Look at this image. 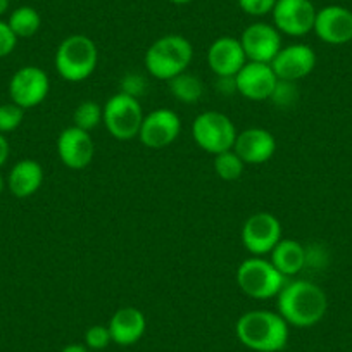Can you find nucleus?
Segmentation results:
<instances>
[{
    "label": "nucleus",
    "mask_w": 352,
    "mask_h": 352,
    "mask_svg": "<svg viewBox=\"0 0 352 352\" xmlns=\"http://www.w3.org/2000/svg\"><path fill=\"white\" fill-rule=\"evenodd\" d=\"M276 299L278 314L289 323V327H314L323 320L328 311L327 294L309 280L287 282Z\"/></svg>",
    "instance_id": "nucleus-1"
},
{
    "label": "nucleus",
    "mask_w": 352,
    "mask_h": 352,
    "mask_svg": "<svg viewBox=\"0 0 352 352\" xmlns=\"http://www.w3.org/2000/svg\"><path fill=\"white\" fill-rule=\"evenodd\" d=\"M235 333L240 344L256 352H280L289 344V323L268 309L247 311L236 320Z\"/></svg>",
    "instance_id": "nucleus-2"
},
{
    "label": "nucleus",
    "mask_w": 352,
    "mask_h": 352,
    "mask_svg": "<svg viewBox=\"0 0 352 352\" xmlns=\"http://www.w3.org/2000/svg\"><path fill=\"white\" fill-rule=\"evenodd\" d=\"M194 59V47L182 35H164L147 49L144 64L148 74L169 81L185 73Z\"/></svg>",
    "instance_id": "nucleus-3"
},
{
    "label": "nucleus",
    "mask_w": 352,
    "mask_h": 352,
    "mask_svg": "<svg viewBox=\"0 0 352 352\" xmlns=\"http://www.w3.org/2000/svg\"><path fill=\"white\" fill-rule=\"evenodd\" d=\"M56 69L63 80L80 83L92 76L99 63V50L96 42L87 35H69L59 43L56 50Z\"/></svg>",
    "instance_id": "nucleus-4"
},
{
    "label": "nucleus",
    "mask_w": 352,
    "mask_h": 352,
    "mask_svg": "<svg viewBox=\"0 0 352 352\" xmlns=\"http://www.w3.org/2000/svg\"><path fill=\"white\" fill-rule=\"evenodd\" d=\"M285 283L287 278L273 266L272 261L259 256L242 261L236 270V285L250 299H273Z\"/></svg>",
    "instance_id": "nucleus-5"
},
{
    "label": "nucleus",
    "mask_w": 352,
    "mask_h": 352,
    "mask_svg": "<svg viewBox=\"0 0 352 352\" xmlns=\"http://www.w3.org/2000/svg\"><path fill=\"white\" fill-rule=\"evenodd\" d=\"M236 135L239 131L233 121L218 111H204L192 123V137L195 144L212 155L232 151Z\"/></svg>",
    "instance_id": "nucleus-6"
},
{
    "label": "nucleus",
    "mask_w": 352,
    "mask_h": 352,
    "mask_svg": "<svg viewBox=\"0 0 352 352\" xmlns=\"http://www.w3.org/2000/svg\"><path fill=\"white\" fill-rule=\"evenodd\" d=\"M102 107V124L109 131L111 137L120 142L133 140L135 137H138V131H140L142 121L145 116L140 100L120 92L109 97Z\"/></svg>",
    "instance_id": "nucleus-7"
},
{
    "label": "nucleus",
    "mask_w": 352,
    "mask_h": 352,
    "mask_svg": "<svg viewBox=\"0 0 352 352\" xmlns=\"http://www.w3.org/2000/svg\"><path fill=\"white\" fill-rule=\"evenodd\" d=\"M240 239L247 252L263 257L282 240V223L272 212H256L245 219Z\"/></svg>",
    "instance_id": "nucleus-8"
},
{
    "label": "nucleus",
    "mask_w": 352,
    "mask_h": 352,
    "mask_svg": "<svg viewBox=\"0 0 352 352\" xmlns=\"http://www.w3.org/2000/svg\"><path fill=\"white\" fill-rule=\"evenodd\" d=\"M50 90L49 74L38 66H25L12 74L9 81L11 102L21 109H32L47 99Z\"/></svg>",
    "instance_id": "nucleus-9"
},
{
    "label": "nucleus",
    "mask_w": 352,
    "mask_h": 352,
    "mask_svg": "<svg viewBox=\"0 0 352 352\" xmlns=\"http://www.w3.org/2000/svg\"><path fill=\"white\" fill-rule=\"evenodd\" d=\"M316 8L311 0H276L273 26L289 36H304L313 32Z\"/></svg>",
    "instance_id": "nucleus-10"
},
{
    "label": "nucleus",
    "mask_w": 352,
    "mask_h": 352,
    "mask_svg": "<svg viewBox=\"0 0 352 352\" xmlns=\"http://www.w3.org/2000/svg\"><path fill=\"white\" fill-rule=\"evenodd\" d=\"M247 60L272 64L282 49V33L268 23H252L240 35Z\"/></svg>",
    "instance_id": "nucleus-11"
},
{
    "label": "nucleus",
    "mask_w": 352,
    "mask_h": 352,
    "mask_svg": "<svg viewBox=\"0 0 352 352\" xmlns=\"http://www.w3.org/2000/svg\"><path fill=\"white\" fill-rule=\"evenodd\" d=\"M182 133L180 116L171 109H155L145 114L138 138L147 148H164L171 145Z\"/></svg>",
    "instance_id": "nucleus-12"
},
{
    "label": "nucleus",
    "mask_w": 352,
    "mask_h": 352,
    "mask_svg": "<svg viewBox=\"0 0 352 352\" xmlns=\"http://www.w3.org/2000/svg\"><path fill=\"white\" fill-rule=\"evenodd\" d=\"M276 83H278V78L272 64L247 60L242 69L235 74L236 94L254 102L270 100Z\"/></svg>",
    "instance_id": "nucleus-13"
},
{
    "label": "nucleus",
    "mask_w": 352,
    "mask_h": 352,
    "mask_svg": "<svg viewBox=\"0 0 352 352\" xmlns=\"http://www.w3.org/2000/svg\"><path fill=\"white\" fill-rule=\"evenodd\" d=\"M57 154L69 169H85L96 157V142L88 131L76 126L64 128L57 138Z\"/></svg>",
    "instance_id": "nucleus-14"
},
{
    "label": "nucleus",
    "mask_w": 352,
    "mask_h": 352,
    "mask_svg": "<svg viewBox=\"0 0 352 352\" xmlns=\"http://www.w3.org/2000/svg\"><path fill=\"white\" fill-rule=\"evenodd\" d=\"M272 67L278 80L299 81L309 76L316 67V54L306 43H292L280 49Z\"/></svg>",
    "instance_id": "nucleus-15"
},
{
    "label": "nucleus",
    "mask_w": 352,
    "mask_h": 352,
    "mask_svg": "<svg viewBox=\"0 0 352 352\" xmlns=\"http://www.w3.org/2000/svg\"><path fill=\"white\" fill-rule=\"evenodd\" d=\"M313 32L330 45H344L352 40V12L342 6H327L316 12Z\"/></svg>",
    "instance_id": "nucleus-16"
},
{
    "label": "nucleus",
    "mask_w": 352,
    "mask_h": 352,
    "mask_svg": "<svg viewBox=\"0 0 352 352\" xmlns=\"http://www.w3.org/2000/svg\"><path fill=\"white\" fill-rule=\"evenodd\" d=\"M233 151L245 164H264L275 155L276 140L266 128H247L236 135Z\"/></svg>",
    "instance_id": "nucleus-17"
},
{
    "label": "nucleus",
    "mask_w": 352,
    "mask_h": 352,
    "mask_svg": "<svg viewBox=\"0 0 352 352\" xmlns=\"http://www.w3.org/2000/svg\"><path fill=\"white\" fill-rule=\"evenodd\" d=\"M245 63L242 43L233 36H219L208 50V64L216 78H233Z\"/></svg>",
    "instance_id": "nucleus-18"
},
{
    "label": "nucleus",
    "mask_w": 352,
    "mask_h": 352,
    "mask_svg": "<svg viewBox=\"0 0 352 352\" xmlns=\"http://www.w3.org/2000/svg\"><path fill=\"white\" fill-rule=\"evenodd\" d=\"M107 328H109L114 344L128 347V345L137 344L144 337L147 320H145V314L137 307H121L113 314Z\"/></svg>",
    "instance_id": "nucleus-19"
},
{
    "label": "nucleus",
    "mask_w": 352,
    "mask_h": 352,
    "mask_svg": "<svg viewBox=\"0 0 352 352\" xmlns=\"http://www.w3.org/2000/svg\"><path fill=\"white\" fill-rule=\"evenodd\" d=\"M43 184V168L35 159H21L12 166L8 176L9 190L19 199L35 195Z\"/></svg>",
    "instance_id": "nucleus-20"
},
{
    "label": "nucleus",
    "mask_w": 352,
    "mask_h": 352,
    "mask_svg": "<svg viewBox=\"0 0 352 352\" xmlns=\"http://www.w3.org/2000/svg\"><path fill=\"white\" fill-rule=\"evenodd\" d=\"M270 261L285 278L296 276L307 263V252L300 242L294 239H282L270 252Z\"/></svg>",
    "instance_id": "nucleus-21"
},
{
    "label": "nucleus",
    "mask_w": 352,
    "mask_h": 352,
    "mask_svg": "<svg viewBox=\"0 0 352 352\" xmlns=\"http://www.w3.org/2000/svg\"><path fill=\"white\" fill-rule=\"evenodd\" d=\"M168 85L171 96L184 104H197L204 96V85L201 78L188 71L169 80Z\"/></svg>",
    "instance_id": "nucleus-22"
},
{
    "label": "nucleus",
    "mask_w": 352,
    "mask_h": 352,
    "mask_svg": "<svg viewBox=\"0 0 352 352\" xmlns=\"http://www.w3.org/2000/svg\"><path fill=\"white\" fill-rule=\"evenodd\" d=\"M8 25L11 26L12 33L18 38H32L36 35L42 26V18H40L38 11L30 6H21V8L14 9L8 19Z\"/></svg>",
    "instance_id": "nucleus-23"
},
{
    "label": "nucleus",
    "mask_w": 352,
    "mask_h": 352,
    "mask_svg": "<svg viewBox=\"0 0 352 352\" xmlns=\"http://www.w3.org/2000/svg\"><path fill=\"white\" fill-rule=\"evenodd\" d=\"M102 120L104 107L94 100H85V102L78 104L73 113V126L88 131V133L96 130L99 124H102Z\"/></svg>",
    "instance_id": "nucleus-24"
},
{
    "label": "nucleus",
    "mask_w": 352,
    "mask_h": 352,
    "mask_svg": "<svg viewBox=\"0 0 352 352\" xmlns=\"http://www.w3.org/2000/svg\"><path fill=\"white\" fill-rule=\"evenodd\" d=\"M245 162L239 157L235 151H226L214 155V171L225 182H236L243 175Z\"/></svg>",
    "instance_id": "nucleus-25"
},
{
    "label": "nucleus",
    "mask_w": 352,
    "mask_h": 352,
    "mask_svg": "<svg viewBox=\"0 0 352 352\" xmlns=\"http://www.w3.org/2000/svg\"><path fill=\"white\" fill-rule=\"evenodd\" d=\"M25 118V109L16 106L14 102L2 104L0 106V133H11L18 130Z\"/></svg>",
    "instance_id": "nucleus-26"
},
{
    "label": "nucleus",
    "mask_w": 352,
    "mask_h": 352,
    "mask_svg": "<svg viewBox=\"0 0 352 352\" xmlns=\"http://www.w3.org/2000/svg\"><path fill=\"white\" fill-rule=\"evenodd\" d=\"M297 87L296 81H285L278 80L275 90H273V96L270 97L273 104L276 107H282V109H287V107H292L297 100Z\"/></svg>",
    "instance_id": "nucleus-27"
},
{
    "label": "nucleus",
    "mask_w": 352,
    "mask_h": 352,
    "mask_svg": "<svg viewBox=\"0 0 352 352\" xmlns=\"http://www.w3.org/2000/svg\"><path fill=\"white\" fill-rule=\"evenodd\" d=\"M113 342L111 331L106 324H94L85 331V345L90 351H102Z\"/></svg>",
    "instance_id": "nucleus-28"
},
{
    "label": "nucleus",
    "mask_w": 352,
    "mask_h": 352,
    "mask_svg": "<svg viewBox=\"0 0 352 352\" xmlns=\"http://www.w3.org/2000/svg\"><path fill=\"white\" fill-rule=\"evenodd\" d=\"M276 0H239V8L249 16H266L272 14L275 9Z\"/></svg>",
    "instance_id": "nucleus-29"
},
{
    "label": "nucleus",
    "mask_w": 352,
    "mask_h": 352,
    "mask_svg": "<svg viewBox=\"0 0 352 352\" xmlns=\"http://www.w3.org/2000/svg\"><path fill=\"white\" fill-rule=\"evenodd\" d=\"M18 40L19 38L12 33L8 21H2V19H0V59L11 56V54L14 52L16 45H18Z\"/></svg>",
    "instance_id": "nucleus-30"
},
{
    "label": "nucleus",
    "mask_w": 352,
    "mask_h": 352,
    "mask_svg": "<svg viewBox=\"0 0 352 352\" xmlns=\"http://www.w3.org/2000/svg\"><path fill=\"white\" fill-rule=\"evenodd\" d=\"M144 90H145L144 76H140V74H137V73H131V74H126V76L123 78V85H121V92L123 94L138 99V97L144 94Z\"/></svg>",
    "instance_id": "nucleus-31"
},
{
    "label": "nucleus",
    "mask_w": 352,
    "mask_h": 352,
    "mask_svg": "<svg viewBox=\"0 0 352 352\" xmlns=\"http://www.w3.org/2000/svg\"><path fill=\"white\" fill-rule=\"evenodd\" d=\"M9 152H11V148H9V142L8 138L4 137V135L0 133V168L8 162L9 159Z\"/></svg>",
    "instance_id": "nucleus-32"
},
{
    "label": "nucleus",
    "mask_w": 352,
    "mask_h": 352,
    "mask_svg": "<svg viewBox=\"0 0 352 352\" xmlns=\"http://www.w3.org/2000/svg\"><path fill=\"white\" fill-rule=\"evenodd\" d=\"M60 352H90V349L85 344H69L63 349Z\"/></svg>",
    "instance_id": "nucleus-33"
},
{
    "label": "nucleus",
    "mask_w": 352,
    "mask_h": 352,
    "mask_svg": "<svg viewBox=\"0 0 352 352\" xmlns=\"http://www.w3.org/2000/svg\"><path fill=\"white\" fill-rule=\"evenodd\" d=\"M9 0H0V16H4L9 11Z\"/></svg>",
    "instance_id": "nucleus-34"
},
{
    "label": "nucleus",
    "mask_w": 352,
    "mask_h": 352,
    "mask_svg": "<svg viewBox=\"0 0 352 352\" xmlns=\"http://www.w3.org/2000/svg\"><path fill=\"white\" fill-rule=\"evenodd\" d=\"M171 4H176V6H185V4H190V2H194V0H169Z\"/></svg>",
    "instance_id": "nucleus-35"
},
{
    "label": "nucleus",
    "mask_w": 352,
    "mask_h": 352,
    "mask_svg": "<svg viewBox=\"0 0 352 352\" xmlns=\"http://www.w3.org/2000/svg\"><path fill=\"white\" fill-rule=\"evenodd\" d=\"M2 190H4V178L0 176V194H2Z\"/></svg>",
    "instance_id": "nucleus-36"
}]
</instances>
